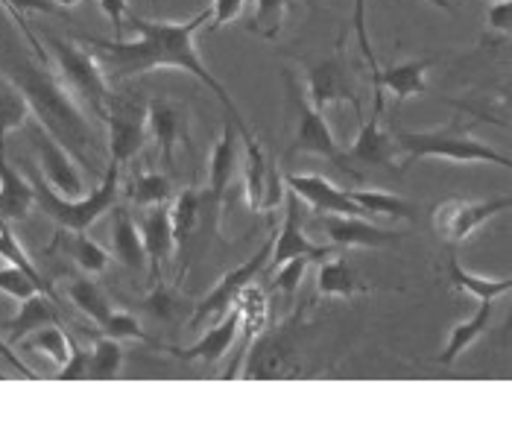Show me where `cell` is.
I'll return each instance as SVG.
<instances>
[{"mask_svg": "<svg viewBox=\"0 0 512 439\" xmlns=\"http://www.w3.org/2000/svg\"><path fill=\"white\" fill-rule=\"evenodd\" d=\"M393 141L398 150H404V167L416 164L419 159L463 161V164L492 161V164H501V167H512L510 156H504L495 147L474 138L469 126H463V123L439 126V129H431V132L395 129Z\"/></svg>", "mask_w": 512, "mask_h": 439, "instance_id": "cell-3", "label": "cell"}, {"mask_svg": "<svg viewBox=\"0 0 512 439\" xmlns=\"http://www.w3.org/2000/svg\"><path fill=\"white\" fill-rule=\"evenodd\" d=\"M246 9V0H214V9H211V33L223 30L226 24L237 21Z\"/></svg>", "mask_w": 512, "mask_h": 439, "instance_id": "cell-41", "label": "cell"}, {"mask_svg": "<svg viewBox=\"0 0 512 439\" xmlns=\"http://www.w3.org/2000/svg\"><path fill=\"white\" fill-rule=\"evenodd\" d=\"M208 21H211V9H202L199 15L188 18V21H147L141 15H129V24L138 33L135 41H112L100 39V36H82V41L100 50V65H106L112 80L118 82L129 80V77H141V74L156 71V68H176V71L197 77L205 88H211V94L220 100L226 115L235 120L237 135L249 138L252 132L240 118L235 100L229 97L223 82L217 80L211 71H205V65L199 59L197 33Z\"/></svg>", "mask_w": 512, "mask_h": 439, "instance_id": "cell-1", "label": "cell"}, {"mask_svg": "<svg viewBox=\"0 0 512 439\" xmlns=\"http://www.w3.org/2000/svg\"><path fill=\"white\" fill-rule=\"evenodd\" d=\"M33 144L39 153L41 179L65 200H79L85 194V182L79 173L77 159L44 129V126H33Z\"/></svg>", "mask_w": 512, "mask_h": 439, "instance_id": "cell-12", "label": "cell"}, {"mask_svg": "<svg viewBox=\"0 0 512 439\" xmlns=\"http://www.w3.org/2000/svg\"><path fill=\"white\" fill-rule=\"evenodd\" d=\"M62 9H71V6H77V3H82V0H56Z\"/></svg>", "mask_w": 512, "mask_h": 439, "instance_id": "cell-47", "label": "cell"}, {"mask_svg": "<svg viewBox=\"0 0 512 439\" xmlns=\"http://www.w3.org/2000/svg\"><path fill=\"white\" fill-rule=\"evenodd\" d=\"M281 80H284V91H287V106H290V112L296 115V132H293V141L287 144L284 159H293V156H299V153H311V156H322V159H328L331 164H337V167L346 170L352 179H360V173L346 161V153H343L340 144L334 141L328 123H325V115L316 112L314 106L305 100V94H302V88L296 85L293 74L284 71Z\"/></svg>", "mask_w": 512, "mask_h": 439, "instance_id": "cell-5", "label": "cell"}, {"mask_svg": "<svg viewBox=\"0 0 512 439\" xmlns=\"http://www.w3.org/2000/svg\"><path fill=\"white\" fill-rule=\"evenodd\" d=\"M486 24H489V30L510 33V24H512L510 0H492V3H489V12H486Z\"/></svg>", "mask_w": 512, "mask_h": 439, "instance_id": "cell-44", "label": "cell"}, {"mask_svg": "<svg viewBox=\"0 0 512 439\" xmlns=\"http://www.w3.org/2000/svg\"><path fill=\"white\" fill-rule=\"evenodd\" d=\"M47 44L53 47V56H56V65H59V80L65 82L74 97L82 100L97 118H106V103H109V80H106V71L103 65L74 41L56 39V36H47Z\"/></svg>", "mask_w": 512, "mask_h": 439, "instance_id": "cell-6", "label": "cell"}, {"mask_svg": "<svg viewBox=\"0 0 512 439\" xmlns=\"http://www.w3.org/2000/svg\"><path fill=\"white\" fill-rule=\"evenodd\" d=\"M120 366H123L120 340L97 334L94 346L88 349V378H94V381H112V378H118Z\"/></svg>", "mask_w": 512, "mask_h": 439, "instance_id": "cell-34", "label": "cell"}, {"mask_svg": "<svg viewBox=\"0 0 512 439\" xmlns=\"http://www.w3.org/2000/svg\"><path fill=\"white\" fill-rule=\"evenodd\" d=\"M495 302L498 299H477V308L472 311V317L457 322L451 328V334H448V340H445V346H442V352L436 358L442 366H451L454 360L472 346L480 334H486V328L492 325V317H495Z\"/></svg>", "mask_w": 512, "mask_h": 439, "instance_id": "cell-23", "label": "cell"}, {"mask_svg": "<svg viewBox=\"0 0 512 439\" xmlns=\"http://www.w3.org/2000/svg\"><path fill=\"white\" fill-rule=\"evenodd\" d=\"M510 205L512 200L507 194L495 197V200H445L434 208L431 226H434V232L442 243L457 246L469 235H474L486 220L510 211Z\"/></svg>", "mask_w": 512, "mask_h": 439, "instance_id": "cell-11", "label": "cell"}, {"mask_svg": "<svg viewBox=\"0 0 512 439\" xmlns=\"http://www.w3.org/2000/svg\"><path fill=\"white\" fill-rule=\"evenodd\" d=\"M153 6H158V0H153Z\"/></svg>", "mask_w": 512, "mask_h": 439, "instance_id": "cell-50", "label": "cell"}, {"mask_svg": "<svg viewBox=\"0 0 512 439\" xmlns=\"http://www.w3.org/2000/svg\"><path fill=\"white\" fill-rule=\"evenodd\" d=\"M436 56H425V59H410V62H401V65H390V68H381L372 80H375V97H381V91H393L395 100L404 103L410 97H422L428 94V82L425 74L428 68L434 65Z\"/></svg>", "mask_w": 512, "mask_h": 439, "instance_id": "cell-20", "label": "cell"}, {"mask_svg": "<svg viewBox=\"0 0 512 439\" xmlns=\"http://www.w3.org/2000/svg\"><path fill=\"white\" fill-rule=\"evenodd\" d=\"M36 205V194L30 179H24L9 159H6V147H0V217L6 223H18L30 214V208Z\"/></svg>", "mask_w": 512, "mask_h": 439, "instance_id": "cell-22", "label": "cell"}, {"mask_svg": "<svg viewBox=\"0 0 512 439\" xmlns=\"http://www.w3.org/2000/svg\"><path fill=\"white\" fill-rule=\"evenodd\" d=\"M0 290H3L6 296L18 299V302L30 299L33 293H44L39 287V281L33 279L30 273H24L21 267H15V264L0 267Z\"/></svg>", "mask_w": 512, "mask_h": 439, "instance_id": "cell-39", "label": "cell"}, {"mask_svg": "<svg viewBox=\"0 0 512 439\" xmlns=\"http://www.w3.org/2000/svg\"><path fill=\"white\" fill-rule=\"evenodd\" d=\"M103 120L109 126V159L123 167L126 161H132L141 153V147L150 138L147 103H141L138 97H126V94H109Z\"/></svg>", "mask_w": 512, "mask_h": 439, "instance_id": "cell-9", "label": "cell"}, {"mask_svg": "<svg viewBox=\"0 0 512 439\" xmlns=\"http://www.w3.org/2000/svg\"><path fill=\"white\" fill-rule=\"evenodd\" d=\"M138 229H141L144 252H147V261H150V279H153V284H158L164 264L176 252V238H173V226H170V208L167 205H153L141 217Z\"/></svg>", "mask_w": 512, "mask_h": 439, "instance_id": "cell-17", "label": "cell"}, {"mask_svg": "<svg viewBox=\"0 0 512 439\" xmlns=\"http://www.w3.org/2000/svg\"><path fill=\"white\" fill-rule=\"evenodd\" d=\"M284 202H287V211H284V223L281 229H276V240H273V255H270V267L276 270L284 261L290 258H299V255H308L311 261H319V258H328L334 255L331 246H316L305 235V220H302V200L287 191L284 194Z\"/></svg>", "mask_w": 512, "mask_h": 439, "instance_id": "cell-14", "label": "cell"}, {"mask_svg": "<svg viewBox=\"0 0 512 439\" xmlns=\"http://www.w3.org/2000/svg\"><path fill=\"white\" fill-rule=\"evenodd\" d=\"M299 325V317L278 325L276 331H261L249 352L246 366L240 369V378H296L299 363H296V346H293V328Z\"/></svg>", "mask_w": 512, "mask_h": 439, "instance_id": "cell-10", "label": "cell"}, {"mask_svg": "<svg viewBox=\"0 0 512 439\" xmlns=\"http://www.w3.org/2000/svg\"><path fill=\"white\" fill-rule=\"evenodd\" d=\"M112 255L120 264L132 273H141L147 267V252H144V240H141V229L135 223V217L118 208L115 211V229H112Z\"/></svg>", "mask_w": 512, "mask_h": 439, "instance_id": "cell-26", "label": "cell"}, {"mask_svg": "<svg viewBox=\"0 0 512 439\" xmlns=\"http://www.w3.org/2000/svg\"><path fill=\"white\" fill-rule=\"evenodd\" d=\"M97 334H103V337H112V340H141V343H153L147 334H144V328H141V322L135 320L132 314H123V311H112L106 320L97 325Z\"/></svg>", "mask_w": 512, "mask_h": 439, "instance_id": "cell-38", "label": "cell"}, {"mask_svg": "<svg viewBox=\"0 0 512 439\" xmlns=\"http://www.w3.org/2000/svg\"><path fill=\"white\" fill-rule=\"evenodd\" d=\"M147 311H150L156 320H170V317H173V311H176V299H173V293H170V290H164L161 284H156L153 296L147 299Z\"/></svg>", "mask_w": 512, "mask_h": 439, "instance_id": "cell-43", "label": "cell"}, {"mask_svg": "<svg viewBox=\"0 0 512 439\" xmlns=\"http://www.w3.org/2000/svg\"><path fill=\"white\" fill-rule=\"evenodd\" d=\"M246 144V164H243V194H246V205L252 211H261L264 200H267V185H270V161L264 156L261 144L255 141V135L243 138Z\"/></svg>", "mask_w": 512, "mask_h": 439, "instance_id": "cell-27", "label": "cell"}, {"mask_svg": "<svg viewBox=\"0 0 512 439\" xmlns=\"http://www.w3.org/2000/svg\"><path fill=\"white\" fill-rule=\"evenodd\" d=\"M316 290H319V296H343V299L372 293V287L357 276V270L343 255H331L328 261L319 264Z\"/></svg>", "mask_w": 512, "mask_h": 439, "instance_id": "cell-25", "label": "cell"}, {"mask_svg": "<svg viewBox=\"0 0 512 439\" xmlns=\"http://www.w3.org/2000/svg\"><path fill=\"white\" fill-rule=\"evenodd\" d=\"M319 229L328 235L334 246H393L401 240V232L381 229L375 223H366L363 217L346 214H319Z\"/></svg>", "mask_w": 512, "mask_h": 439, "instance_id": "cell-16", "label": "cell"}, {"mask_svg": "<svg viewBox=\"0 0 512 439\" xmlns=\"http://www.w3.org/2000/svg\"><path fill=\"white\" fill-rule=\"evenodd\" d=\"M6 80L18 85V91L27 97L39 126H44L65 150H71L79 164H88V150L97 135L91 120L82 115L74 91L59 80V74L47 71V62L39 65L27 56H15L6 62Z\"/></svg>", "mask_w": 512, "mask_h": 439, "instance_id": "cell-2", "label": "cell"}, {"mask_svg": "<svg viewBox=\"0 0 512 439\" xmlns=\"http://www.w3.org/2000/svg\"><path fill=\"white\" fill-rule=\"evenodd\" d=\"M30 103H27V97L18 91V85H12V82L0 80V147H6V135L9 132H18V129H24L27 126V120H30Z\"/></svg>", "mask_w": 512, "mask_h": 439, "instance_id": "cell-30", "label": "cell"}, {"mask_svg": "<svg viewBox=\"0 0 512 439\" xmlns=\"http://www.w3.org/2000/svg\"><path fill=\"white\" fill-rule=\"evenodd\" d=\"M50 322H59V314L53 308V299L50 296L44 299V293H33L30 299L21 302L18 314L3 325V340L15 349L27 334L39 331V328L50 325Z\"/></svg>", "mask_w": 512, "mask_h": 439, "instance_id": "cell-24", "label": "cell"}, {"mask_svg": "<svg viewBox=\"0 0 512 439\" xmlns=\"http://www.w3.org/2000/svg\"><path fill=\"white\" fill-rule=\"evenodd\" d=\"M308 264H311V258L308 255H299V258H290V261H284L281 267H276V279H273V287L281 290L287 299L299 290V284L305 279V270H308Z\"/></svg>", "mask_w": 512, "mask_h": 439, "instance_id": "cell-40", "label": "cell"}, {"mask_svg": "<svg viewBox=\"0 0 512 439\" xmlns=\"http://www.w3.org/2000/svg\"><path fill=\"white\" fill-rule=\"evenodd\" d=\"M445 273H448V284H451V287H457V290L469 293V296H474V299H501V296H507V293L512 290V279H483V276H474V273H469V270L460 264V258H457L454 246H448Z\"/></svg>", "mask_w": 512, "mask_h": 439, "instance_id": "cell-28", "label": "cell"}, {"mask_svg": "<svg viewBox=\"0 0 512 439\" xmlns=\"http://www.w3.org/2000/svg\"><path fill=\"white\" fill-rule=\"evenodd\" d=\"M59 238L65 240V249H68V255L77 261L79 267L85 270V273H91V276H97V273H103L106 267H109V261H112V255L97 243V240H91L85 232H65L62 229V235Z\"/></svg>", "mask_w": 512, "mask_h": 439, "instance_id": "cell-33", "label": "cell"}, {"mask_svg": "<svg viewBox=\"0 0 512 439\" xmlns=\"http://www.w3.org/2000/svg\"><path fill=\"white\" fill-rule=\"evenodd\" d=\"M15 349L18 352H41V355H47V358L53 360V363H59V366L71 358V340L59 328V322H50V325H44L39 331L27 334Z\"/></svg>", "mask_w": 512, "mask_h": 439, "instance_id": "cell-31", "label": "cell"}, {"mask_svg": "<svg viewBox=\"0 0 512 439\" xmlns=\"http://www.w3.org/2000/svg\"><path fill=\"white\" fill-rule=\"evenodd\" d=\"M118 179L120 164L109 161V170H106L100 188H94V194L79 197V200L59 197L53 188H47V182L41 176H33L30 185H33V194H36V205L50 220L59 223V229H65V232H88V226L94 220H100L106 211L115 208V202H118Z\"/></svg>", "mask_w": 512, "mask_h": 439, "instance_id": "cell-4", "label": "cell"}, {"mask_svg": "<svg viewBox=\"0 0 512 439\" xmlns=\"http://www.w3.org/2000/svg\"><path fill=\"white\" fill-rule=\"evenodd\" d=\"M147 126H150V138L158 144L161 159L170 164L176 144L188 132V115H185V109L179 103L167 100V97H153L147 103Z\"/></svg>", "mask_w": 512, "mask_h": 439, "instance_id": "cell-18", "label": "cell"}, {"mask_svg": "<svg viewBox=\"0 0 512 439\" xmlns=\"http://www.w3.org/2000/svg\"><path fill=\"white\" fill-rule=\"evenodd\" d=\"M237 334H240V308L235 305V308L226 311L223 322L214 325V328H208L191 349H173V352H176V358L188 360V363H191V360L217 363V360H223L232 352Z\"/></svg>", "mask_w": 512, "mask_h": 439, "instance_id": "cell-21", "label": "cell"}, {"mask_svg": "<svg viewBox=\"0 0 512 439\" xmlns=\"http://www.w3.org/2000/svg\"><path fill=\"white\" fill-rule=\"evenodd\" d=\"M436 6H445V9H448V12H451V3H448V0H434Z\"/></svg>", "mask_w": 512, "mask_h": 439, "instance_id": "cell-48", "label": "cell"}, {"mask_svg": "<svg viewBox=\"0 0 512 439\" xmlns=\"http://www.w3.org/2000/svg\"><path fill=\"white\" fill-rule=\"evenodd\" d=\"M129 197L138 202V205H144V208L167 205V202L173 200V182L164 173H141L129 185Z\"/></svg>", "mask_w": 512, "mask_h": 439, "instance_id": "cell-37", "label": "cell"}, {"mask_svg": "<svg viewBox=\"0 0 512 439\" xmlns=\"http://www.w3.org/2000/svg\"><path fill=\"white\" fill-rule=\"evenodd\" d=\"M273 240H276V229L267 235V240L261 243V249H258L255 255H249L240 267L229 270L223 279L214 284V290H208V296H205V299H199L197 311H194V317H191V322H188V331H197L202 322H211L214 317L226 314V311L235 305L237 299H240V293H243L252 281L258 279V276L270 267Z\"/></svg>", "mask_w": 512, "mask_h": 439, "instance_id": "cell-7", "label": "cell"}, {"mask_svg": "<svg viewBox=\"0 0 512 439\" xmlns=\"http://www.w3.org/2000/svg\"><path fill=\"white\" fill-rule=\"evenodd\" d=\"M237 126L235 120L226 115V123H223V135L220 141L214 144L211 156H208V200H211V208L217 211L220 202L226 197L232 179L237 173Z\"/></svg>", "mask_w": 512, "mask_h": 439, "instance_id": "cell-19", "label": "cell"}, {"mask_svg": "<svg viewBox=\"0 0 512 439\" xmlns=\"http://www.w3.org/2000/svg\"><path fill=\"white\" fill-rule=\"evenodd\" d=\"M199 208H202V191L197 188H185L170 208V226H173V238H176V249L185 246L188 235L197 229Z\"/></svg>", "mask_w": 512, "mask_h": 439, "instance_id": "cell-35", "label": "cell"}, {"mask_svg": "<svg viewBox=\"0 0 512 439\" xmlns=\"http://www.w3.org/2000/svg\"><path fill=\"white\" fill-rule=\"evenodd\" d=\"M290 3L293 0H252V15L243 21V27L261 39H278Z\"/></svg>", "mask_w": 512, "mask_h": 439, "instance_id": "cell-32", "label": "cell"}, {"mask_svg": "<svg viewBox=\"0 0 512 439\" xmlns=\"http://www.w3.org/2000/svg\"><path fill=\"white\" fill-rule=\"evenodd\" d=\"M381 118H384V97H375V115L363 120L355 144L343 150V153H346V161H349L355 170L357 167H384V170H390V173H398V167H395V153H398V147H395L393 135L384 129ZM357 173H360V170H357Z\"/></svg>", "mask_w": 512, "mask_h": 439, "instance_id": "cell-13", "label": "cell"}, {"mask_svg": "<svg viewBox=\"0 0 512 439\" xmlns=\"http://www.w3.org/2000/svg\"><path fill=\"white\" fill-rule=\"evenodd\" d=\"M287 191H293L299 200L305 205H311L316 214H346V217H366V211L357 205L346 188L328 182L325 176H316V173H308V176H299V173H284L281 176Z\"/></svg>", "mask_w": 512, "mask_h": 439, "instance_id": "cell-15", "label": "cell"}, {"mask_svg": "<svg viewBox=\"0 0 512 439\" xmlns=\"http://www.w3.org/2000/svg\"><path fill=\"white\" fill-rule=\"evenodd\" d=\"M56 378L59 381H82V378H88V352L79 349L74 340H71V358L59 366V375Z\"/></svg>", "mask_w": 512, "mask_h": 439, "instance_id": "cell-42", "label": "cell"}, {"mask_svg": "<svg viewBox=\"0 0 512 439\" xmlns=\"http://www.w3.org/2000/svg\"><path fill=\"white\" fill-rule=\"evenodd\" d=\"M68 296H71V302H74L79 311H82L88 320L94 322V325H100V322L112 314L109 299L103 296V290H100L94 281L74 279L71 284H68Z\"/></svg>", "mask_w": 512, "mask_h": 439, "instance_id": "cell-36", "label": "cell"}, {"mask_svg": "<svg viewBox=\"0 0 512 439\" xmlns=\"http://www.w3.org/2000/svg\"><path fill=\"white\" fill-rule=\"evenodd\" d=\"M302 91L308 94V103L322 115L337 103H352L360 112V97H357L355 77H352V68L346 62L343 44H337V50L331 56L319 59L305 71Z\"/></svg>", "mask_w": 512, "mask_h": 439, "instance_id": "cell-8", "label": "cell"}, {"mask_svg": "<svg viewBox=\"0 0 512 439\" xmlns=\"http://www.w3.org/2000/svg\"><path fill=\"white\" fill-rule=\"evenodd\" d=\"M0 360H6V363H9V366L15 369V372H21V375H24V378H30V381H36V378H39V375H36V369H30V366H27L24 360L18 358V355L12 352V346H9V343H6L3 337H0Z\"/></svg>", "mask_w": 512, "mask_h": 439, "instance_id": "cell-46", "label": "cell"}, {"mask_svg": "<svg viewBox=\"0 0 512 439\" xmlns=\"http://www.w3.org/2000/svg\"><path fill=\"white\" fill-rule=\"evenodd\" d=\"M308 6H311V9H316V0H308Z\"/></svg>", "mask_w": 512, "mask_h": 439, "instance_id": "cell-49", "label": "cell"}, {"mask_svg": "<svg viewBox=\"0 0 512 439\" xmlns=\"http://www.w3.org/2000/svg\"><path fill=\"white\" fill-rule=\"evenodd\" d=\"M100 3V9H103V15L109 18V24L115 27V33H118V39L123 36V21H126V15H129V9H126V0H97Z\"/></svg>", "mask_w": 512, "mask_h": 439, "instance_id": "cell-45", "label": "cell"}, {"mask_svg": "<svg viewBox=\"0 0 512 439\" xmlns=\"http://www.w3.org/2000/svg\"><path fill=\"white\" fill-rule=\"evenodd\" d=\"M352 200L366 211V217L384 214V217H401V220H416V205L398 194L390 191H369V188H357V191H346Z\"/></svg>", "mask_w": 512, "mask_h": 439, "instance_id": "cell-29", "label": "cell"}]
</instances>
